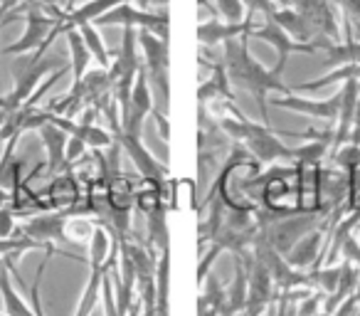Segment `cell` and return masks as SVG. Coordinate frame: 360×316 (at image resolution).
I'll return each mask as SVG.
<instances>
[{
	"mask_svg": "<svg viewBox=\"0 0 360 316\" xmlns=\"http://www.w3.org/2000/svg\"><path fill=\"white\" fill-rule=\"evenodd\" d=\"M222 67L225 75L230 80L232 87L245 89L255 96L257 106H259L262 124L269 126V111H266V96L269 94H294V87L284 84L281 75H276L274 70H266L259 60H255L250 52V42L247 37H237L222 45Z\"/></svg>",
	"mask_w": 360,
	"mask_h": 316,
	"instance_id": "1",
	"label": "cell"
},
{
	"mask_svg": "<svg viewBox=\"0 0 360 316\" xmlns=\"http://www.w3.org/2000/svg\"><path fill=\"white\" fill-rule=\"evenodd\" d=\"M220 129L230 139L242 141L247 153H252L259 163L294 161V148L281 144V139L266 124H257L252 119H220Z\"/></svg>",
	"mask_w": 360,
	"mask_h": 316,
	"instance_id": "2",
	"label": "cell"
},
{
	"mask_svg": "<svg viewBox=\"0 0 360 316\" xmlns=\"http://www.w3.org/2000/svg\"><path fill=\"white\" fill-rule=\"evenodd\" d=\"M96 27H136V30H148L153 35H158L160 40H168L170 37V18L168 11L163 13H150L143 8H136L134 3H121L114 11H109L106 15H101L96 23H91Z\"/></svg>",
	"mask_w": 360,
	"mask_h": 316,
	"instance_id": "3",
	"label": "cell"
},
{
	"mask_svg": "<svg viewBox=\"0 0 360 316\" xmlns=\"http://www.w3.org/2000/svg\"><path fill=\"white\" fill-rule=\"evenodd\" d=\"M321 213H296V215H274V220L259 225L262 237L281 255L291 250L309 230L319 227Z\"/></svg>",
	"mask_w": 360,
	"mask_h": 316,
	"instance_id": "4",
	"label": "cell"
},
{
	"mask_svg": "<svg viewBox=\"0 0 360 316\" xmlns=\"http://www.w3.org/2000/svg\"><path fill=\"white\" fill-rule=\"evenodd\" d=\"M139 47L143 50V67L148 80H153V84L163 91L165 106L170 99V80H168V70H170V50H168V40H160L158 35L148 30H139Z\"/></svg>",
	"mask_w": 360,
	"mask_h": 316,
	"instance_id": "5",
	"label": "cell"
},
{
	"mask_svg": "<svg viewBox=\"0 0 360 316\" xmlns=\"http://www.w3.org/2000/svg\"><path fill=\"white\" fill-rule=\"evenodd\" d=\"M111 134H114L116 144H119L121 148L129 153V158L134 161V166L139 168L141 178H143L148 186H153L155 191L163 193V183H165V178H168V171H165L163 163H160L158 158H155V156L150 153L148 148H146L143 141H141V136L124 134V131H121V126L111 131Z\"/></svg>",
	"mask_w": 360,
	"mask_h": 316,
	"instance_id": "6",
	"label": "cell"
},
{
	"mask_svg": "<svg viewBox=\"0 0 360 316\" xmlns=\"http://www.w3.org/2000/svg\"><path fill=\"white\" fill-rule=\"evenodd\" d=\"M250 37H257V40H262V42H266L269 47H274V52H276L274 72H276V75H281V72H284L286 62H289V55H294V52H304V55H319V47L291 40V37L286 35V32L281 30L274 20H271V18H266L262 25H255V30L250 32Z\"/></svg>",
	"mask_w": 360,
	"mask_h": 316,
	"instance_id": "7",
	"label": "cell"
},
{
	"mask_svg": "<svg viewBox=\"0 0 360 316\" xmlns=\"http://www.w3.org/2000/svg\"><path fill=\"white\" fill-rule=\"evenodd\" d=\"M271 104L276 109L296 111V114H304L309 119L326 121V124H333L338 121V109H340V91L328 99H306L299 94H276V99H271Z\"/></svg>",
	"mask_w": 360,
	"mask_h": 316,
	"instance_id": "8",
	"label": "cell"
},
{
	"mask_svg": "<svg viewBox=\"0 0 360 316\" xmlns=\"http://www.w3.org/2000/svg\"><path fill=\"white\" fill-rule=\"evenodd\" d=\"M291 6L316 27V32L323 40H340L338 13H335L333 0H291Z\"/></svg>",
	"mask_w": 360,
	"mask_h": 316,
	"instance_id": "9",
	"label": "cell"
},
{
	"mask_svg": "<svg viewBox=\"0 0 360 316\" xmlns=\"http://www.w3.org/2000/svg\"><path fill=\"white\" fill-rule=\"evenodd\" d=\"M72 213H77L75 208H65V210H60V213H47V215H37V217H32V220L22 222L20 232H25L27 237L42 242V245L60 247V242H65V222Z\"/></svg>",
	"mask_w": 360,
	"mask_h": 316,
	"instance_id": "10",
	"label": "cell"
},
{
	"mask_svg": "<svg viewBox=\"0 0 360 316\" xmlns=\"http://www.w3.org/2000/svg\"><path fill=\"white\" fill-rule=\"evenodd\" d=\"M252 30H255V20H252V18H247L245 23L205 20L198 25L195 35L202 47H217V45H225V42H230V40H237V37H250Z\"/></svg>",
	"mask_w": 360,
	"mask_h": 316,
	"instance_id": "11",
	"label": "cell"
},
{
	"mask_svg": "<svg viewBox=\"0 0 360 316\" xmlns=\"http://www.w3.org/2000/svg\"><path fill=\"white\" fill-rule=\"evenodd\" d=\"M326 240H328V237H326L323 227H314V230L306 232V235L286 252L284 255L286 262L299 272L314 270V267H319V262H321V247H323Z\"/></svg>",
	"mask_w": 360,
	"mask_h": 316,
	"instance_id": "12",
	"label": "cell"
},
{
	"mask_svg": "<svg viewBox=\"0 0 360 316\" xmlns=\"http://www.w3.org/2000/svg\"><path fill=\"white\" fill-rule=\"evenodd\" d=\"M271 20L276 23V25L281 27V30L286 32V35L291 37V40L296 42H304V45H314V47H323L328 40H323V37L316 32V27L311 25L309 20H306L301 13H296L294 8H276L274 15H271Z\"/></svg>",
	"mask_w": 360,
	"mask_h": 316,
	"instance_id": "13",
	"label": "cell"
},
{
	"mask_svg": "<svg viewBox=\"0 0 360 316\" xmlns=\"http://www.w3.org/2000/svg\"><path fill=\"white\" fill-rule=\"evenodd\" d=\"M37 134H40L42 146H45V153H47V171L55 176V173H60L62 168L67 166L65 163V148H67V139H70V134H65V131H62L52 119L47 121V124H42L40 129H37Z\"/></svg>",
	"mask_w": 360,
	"mask_h": 316,
	"instance_id": "14",
	"label": "cell"
},
{
	"mask_svg": "<svg viewBox=\"0 0 360 316\" xmlns=\"http://www.w3.org/2000/svg\"><path fill=\"white\" fill-rule=\"evenodd\" d=\"M146 235H148V247L155 252L170 250V237H168V220H165V203L158 201L148 213H146Z\"/></svg>",
	"mask_w": 360,
	"mask_h": 316,
	"instance_id": "15",
	"label": "cell"
},
{
	"mask_svg": "<svg viewBox=\"0 0 360 316\" xmlns=\"http://www.w3.org/2000/svg\"><path fill=\"white\" fill-rule=\"evenodd\" d=\"M0 294H3V306H6L8 316H35L32 306L22 299L20 294L13 286V277H11V267L3 262L0 265Z\"/></svg>",
	"mask_w": 360,
	"mask_h": 316,
	"instance_id": "16",
	"label": "cell"
},
{
	"mask_svg": "<svg viewBox=\"0 0 360 316\" xmlns=\"http://www.w3.org/2000/svg\"><path fill=\"white\" fill-rule=\"evenodd\" d=\"M65 35H67V47H70V57H72V87H75V84H79L82 77L89 70L91 52L86 50L84 40H82V32L77 30V27L65 30Z\"/></svg>",
	"mask_w": 360,
	"mask_h": 316,
	"instance_id": "17",
	"label": "cell"
},
{
	"mask_svg": "<svg viewBox=\"0 0 360 316\" xmlns=\"http://www.w3.org/2000/svg\"><path fill=\"white\" fill-rule=\"evenodd\" d=\"M170 311V250H163L155 267V314L168 316Z\"/></svg>",
	"mask_w": 360,
	"mask_h": 316,
	"instance_id": "18",
	"label": "cell"
},
{
	"mask_svg": "<svg viewBox=\"0 0 360 316\" xmlns=\"http://www.w3.org/2000/svg\"><path fill=\"white\" fill-rule=\"evenodd\" d=\"M114 262V260H111ZM109 267V265H106ZM106 267H89V282H86L84 291H82V299L77 304L75 316H94L96 306L101 301V279H104V272Z\"/></svg>",
	"mask_w": 360,
	"mask_h": 316,
	"instance_id": "19",
	"label": "cell"
},
{
	"mask_svg": "<svg viewBox=\"0 0 360 316\" xmlns=\"http://www.w3.org/2000/svg\"><path fill=\"white\" fill-rule=\"evenodd\" d=\"M321 50L323 55V65L328 67H343V65H360V42L345 40V42H326Z\"/></svg>",
	"mask_w": 360,
	"mask_h": 316,
	"instance_id": "20",
	"label": "cell"
},
{
	"mask_svg": "<svg viewBox=\"0 0 360 316\" xmlns=\"http://www.w3.org/2000/svg\"><path fill=\"white\" fill-rule=\"evenodd\" d=\"M114 260V252H111V230L104 222H96V230L89 240V267H106Z\"/></svg>",
	"mask_w": 360,
	"mask_h": 316,
	"instance_id": "21",
	"label": "cell"
},
{
	"mask_svg": "<svg viewBox=\"0 0 360 316\" xmlns=\"http://www.w3.org/2000/svg\"><path fill=\"white\" fill-rule=\"evenodd\" d=\"M348 80H358L360 82V65H343V67H333L326 77L321 80H311V82H301L299 87H294V91H319L326 89L330 84H345Z\"/></svg>",
	"mask_w": 360,
	"mask_h": 316,
	"instance_id": "22",
	"label": "cell"
},
{
	"mask_svg": "<svg viewBox=\"0 0 360 316\" xmlns=\"http://www.w3.org/2000/svg\"><path fill=\"white\" fill-rule=\"evenodd\" d=\"M77 30L82 32V40H84L86 50L91 52V60L99 62L101 70H109L111 57H109V50H106V45H104V37H101L99 27L91 25V23H84V25H79Z\"/></svg>",
	"mask_w": 360,
	"mask_h": 316,
	"instance_id": "23",
	"label": "cell"
},
{
	"mask_svg": "<svg viewBox=\"0 0 360 316\" xmlns=\"http://www.w3.org/2000/svg\"><path fill=\"white\" fill-rule=\"evenodd\" d=\"M306 279H309V286L314 291H321V294H333L338 289L340 282V265H323V267H314V270L306 272Z\"/></svg>",
	"mask_w": 360,
	"mask_h": 316,
	"instance_id": "24",
	"label": "cell"
},
{
	"mask_svg": "<svg viewBox=\"0 0 360 316\" xmlns=\"http://www.w3.org/2000/svg\"><path fill=\"white\" fill-rule=\"evenodd\" d=\"M94 230H96V222L89 220V217H84V215L67 217V222H65V242H72V245H89Z\"/></svg>",
	"mask_w": 360,
	"mask_h": 316,
	"instance_id": "25",
	"label": "cell"
},
{
	"mask_svg": "<svg viewBox=\"0 0 360 316\" xmlns=\"http://www.w3.org/2000/svg\"><path fill=\"white\" fill-rule=\"evenodd\" d=\"M50 196L55 198L57 206L75 208V203L79 201V186H77L75 176H72V173H65L62 178H57V181L50 186Z\"/></svg>",
	"mask_w": 360,
	"mask_h": 316,
	"instance_id": "26",
	"label": "cell"
},
{
	"mask_svg": "<svg viewBox=\"0 0 360 316\" xmlns=\"http://www.w3.org/2000/svg\"><path fill=\"white\" fill-rule=\"evenodd\" d=\"M328 146H330L328 141H321V139L309 141V144H304V146H299V148H294V161L299 163V166L319 168L321 166V158L326 156Z\"/></svg>",
	"mask_w": 360,
	"mask_h": 316,
	"instance_id": "27",
	"label": "cell"
},
{
	"mask_svg": "<svg viewBox=\"0 0 360 316\" xmlns=\"http://www.w3.org/2000/svg\"><path fill=\"white\" fill-rule=\"evenodd\" d=\"M333 163L343 173H360V144H343L335 148Z\"/></svg>",
	"mask_w": 360,
	"mask_h": 316,
	"instance_id": "28",
	"label": "cell"
},
{
	"mask_svg": "<svg viewBox=\"0 0 360 316\" xmlns=\"http://www.w3.org/2000/svg\"><path fill=\"white\" fill-rule=\"evenodd\" d=\"M200 6H210L225 18L227 23H245V6H242V0H198Z\"/></svg>",
	"mask_w": 360,
	"mask_h": 316,
	"instance_id": "29",
	"label": "cell"
},
{
	"mask_svg": "<svg viewBox=\"0 0 360 316\" xmlns=\"http://www.w3.org/2000/svg\"><path fill=\"white\" fill-rule=\"evenodd\" d=\"M242 6H245V11H250V18L262 15L264 20L274 15V11H276V6L271 0H242Z\"/></svg>",
	"mask_w": 360,
	"mask_h": 316,
	"instance_id": "30",
	"label": "cell"
},
{
	"mask_svg": "<svg viewBox=\"0 0 360 316\" xmlns=\"http://www.w3.org/2000/svg\"><path fill=\"white\" fill-rule=\"evenodd\" d=\"M84 153H86V144H84V141L77 139V136H70V139H67V148H65V163H67V166L77 163Z\"/></svg>",
	"mask_w": 360,
	"mask_h": 316,
	"instance_id": "31",
	"label": "cell"
},
{
	"mask_svg": "<svg viewBox=\"0 0 360 316\" xmlns=\"http://www.w3.org/2000/svg\"><path fill=\"white\" fill-rule=\"evenodd\" d=\"M222 252V247L217 245V242H212V247L205 252V257H202V262L198 265V282H205L207 279V272H210V267L215 265L217 255Z\"/></svg>",
	"mask_w": 360,
	"mask_h": 316,
	"instance_id": "32",
	"label": "cell"
},
{
	"mask_svg": "<svg viewBox=\"0 0 360 316\" xmlns=\"http://www.w3.org/2000/svg\"><path fill=\"white\" fill-rule=\"evenodd\" d=\"M340 257L343 262H353V265H360V245H358V237H345V242L340 245Z\"/></svg>",
	"mask_w": 360,
	"mask_h": 316,
	"instance_id": "33",
	"label": "cell"
},
{
	"mask_svg": "<svg viewBox=\"0 0 360 316\" xmlns=\"http://www.w3.org/2000/svg\"><path fill=\"white\" fill-rule=\"evenodd\" d=\"M18 232L15 227V215L8 206L0 208V237H13Z\"/></svg>",
	"mask_w": 360,
	"mask_h": 316,
	"instance_id": "34",
	"label": "cell"
},
{
	"mask_svg": "<svg viewBox=\"0 0 360 316\" xmlns=\"http://www.w3.org/2000/svg\"><path fill=\"white\" fill-rule=\"evenodd\" d=\"M335 3L343 8V13L350 18V20L360 25V0H335Z\"/></svg>",
	"mask_w": 360,
	"mask_h": 316,
	"instance_id": "35",
	"label": "cell"
},
{
	"mask_svg": "<svg viewBox=\"0 0 360 316\" xmlns=\"http://www.w3.org/2000/svg\"><path fill=\"white\" fill-rule=\"evenodd\" d=\"M153 116H155V121H158V129L163 131V141H165V144H168V139H170V124H168V114H163V111L153 109Z\"/></svg>",
	"mask_w": 360,
	"mask_h": 316,
	"instance_id": "36",
	"label": "cell"
},
{
	"mask_svg": "<svg viewBox=\"0 0 360 316\" xmlns=\"http://www.w3.org/2000/svg\"><path fill=\"white\" fill-rule=\"evenodd\" d=\"M274 6H281V8H289L291 6V0H271Z\"/></svg>",
	"mask_w": 360,
	"mask_h": 316,
	"instance_id": "37",
	"label": "cell"
},
{
	"mask_svg": "<svg viewBox=\"0 0 360 316\" xmlns=\"http://www.w3.org/2000/svg\"><path fill=\"white\" fill-rule=\"evenodd\" d=\"M143 3H155V6H163V8H168V0H143Z\"/></svg>",
	"mask_w": 360,
	"mask_h": 316,
	"instance_id": "38",
	"label": "cell"
},
{
	"mask_svg": "<svg viewBox=\"0 0 360 316\" xmlns=\"http://www.w3.org/2000/svg\"><path fill=\"white\" fill-rule=\"evenodd\" d=\"M316 316H330V314H326V311H319V314H316Z\"/></svg>",
	"mask_w": 360,
	"mask_h": 316,
	"instance_id": "39",
	"label": "cell"
},
{
	"mask_svg": "<svg viewBox=\"0 0 360 316\" xmlns=\"http://www.w3.org/2000/svg\"><path fill=\"white\" fill-rule=\"evenodd\" d=\"M0 316H8V314H0Z\"/></svg>",
	"mask_w": 360,
	"mask_h": 316,
	"instance_id": "40",
	"label": "cell"
},
{
	"mask_svg": "<svg viewBox=\"0 0 360 316\" xmlns=\"http://www.w3.org/2000/svg\"><path fill=\"white\" fill-rule=\"evenodd\" d=\"M245 316H250V314H245Z\"/></svg>",
	"mask_w": 360,
	"mask_h": 316,
	"instance_id": "41",
	"label": "cell"
}]
</instances>
